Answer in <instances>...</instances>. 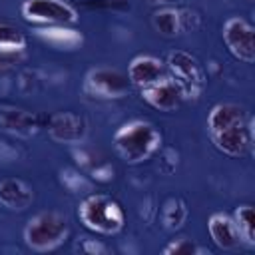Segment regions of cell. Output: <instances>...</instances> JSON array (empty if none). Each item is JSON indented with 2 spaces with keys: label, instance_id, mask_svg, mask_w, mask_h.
Wrapping results in <instances>:
<instances>
[{
  "label": "cell",
  "instance_id": "18",
  "mask_svg": "<svg viewBox=\"0 0 255 255\" xmlns=\"http://www.w3.org/2000/svg\"><path fill=\"white\" fill-rule=\"evenodd\" d=\"M233 221L243 237V243L253 245L255 243V215L251 205H239L233 213Z\"/></svg>",
  "mask_w": 255,
  "mask_h": 255
},
{
  "label": "cell",
  "instance_id": "3",
  "mask_svg": "<svg viewBox=\"0 0 255 255\" xmlns=\"http://www.w3.org/2000/svg\"><path fill=\"white\" fill-rule=\"evenodd\" d=\"M70 235L68 217L60 211H40L24 227V243L38 253L58 249Z\"/></svg>",
  "mask_w": 255,
  "mask_h": 255
},
{
  "label": "cell",
  "instance_id": "2",
  "mask_svg": "<svg viewBox=\"0 0 255 255\" xmlns=\"http://www.w3.org/2000/svg\"><path fill=\"white\" fill-rule=\"evenodd\" d=\"M78 217L88 229L100 235H116L126 225V213L122 205L102 193H92L82 199L78 207Z\"/></svg>",
  "mask_w": 255,
  "mask_h": 255
},
{
  "label": "cell",
  "instance_id": "24",
  "mask_svg": "<svg viewBox=\"0 0 255 255\" xmlns=\"http://www.w3.org/2000/svg\"><path fill=\"white\" fill-rule=\"evenodd\" d=\"M149 4H171V2H177V0H147Z\"/></svg>",
  "mask_w": 255,
  "mask_h": 255
},
{
  "label": "cell",
  "instance_id": "4",
  "mask_svg": "<svg viewBox=\"0 0 255 255\" xmlns=\"http://www.w3.org/2000/svg\"><path fill=\"white\" fill-rule=\"evenodd\" d=\"M167 76L179 86L183 100H197L203 92L205 86V74L199 66V62L183 52V50H173L167 56Z\"/></svg>",
  "mask_w": 255,
  "mask_h": 255
},
{
  "label": "cell",
  "instance_id": "11",
  "mask_svg": "<svg viewBox=\"0 0 255 255\" xmlns=\"http://www.w3.org/2000/svg\"><path fill=\"white\" fill-rule=\"evenodd\" d=\"M42 128V116L14 108V106H0V129L14 133V135H32Z\"/></svg>",
  "mask_w": 255,
  "mask_h": 255
},
{
  "label": "cell",
  "instance_id": "23",
  "mask_svg": "<svg viewBox=\"0 0 255 255\" xmlns=\"http://www.w3.org/2000/svg\"><path fill=\"white\" fill-rule=\"evenodd\" d=\"M76 249H80V251H84V253H106V251H108L106 245H102V243H98V241H94V239H84L82 243L76 245Z\"/></svg>",
  "mask_w": 255,
  "mask_h": 255
},
{
  "label": "cell",
  "instance_id": "10",
  "mask_svg": "<svg viewBox=\"0 0 255 255\" xmlns=\"http://www.w3.org/2000/svg\"><path fill=\"white\" fill-rule=\"evenodd\" d=\"M165 76H167L165 64L159 58L149 56V54L135 56L128 66V80H129L131 86H135L139 90L163 80Z\"/></svg>",
  "mask_w": 255,
  "mask_h": 255
},
{
  "label": "cell",
  "instance_id": "9",
  "mask_svg": "<svg viewBox=\"0 0 255 255\" xmlns=\"http://www.w3.org/2000/svg\"><path fill=\"white\" fill-rule=\"evenodd\" d=\"M211 139L219 151L231 157H241L251 151L253 145V128L251 118H247L241 124H235L227 129H221L217 133H211Z\"/></svg>",
  "mask_w": 255,
  "mask_h": 255
},
{
  "label": "cell",
  "instance_id": "1",
  "mask_svg": "<svg viewBox=\"0 0 255 255\" xmlns=\"http://www.w3.org/2000/svg\"><path fill=\"white\" fill-rule=\"evenodd\" d=\"M161 143V133L143 120L124 124L114 133V145L118 155L128 163H141L149 159Z\"/></svg>",
  "mask_w": 255,
  "mask_h": 255
},
{
  "label": "cell",
  "instance_id": "20",
  "mask_svg": "<svg viewBox=\"0 0 255 255\" xmlns=\"http://www.w3.org/2000/svg\"><path fill=\"white\" fill-rule=\"evenodd\" d=\"M0 48H16L24 50L26 48V36L18 26L0 22Z\"/></svg>",
  "mask_w": 255,
  "mask_h": 255
},
{
  "label": "cell",
  "instance_id": "16",
  "mask_svg": "<svg viewBox=\"0 0 255 255\" xmlns=\"http://www.w3.org/2000/svg\"><path fill=\"white\" fill-rule=\"evenodd\" d=\"M151 24H153V28H155L161 36H165V38H173V36L179 34V30H181L179 12L173 10V8H161V10L153 12Z\"/></svg>",
  "mask_w": 255,
  "mask_h": 255
},
{
  "label": "cell",
  "instance_id": "12",
  "mask_svg": "<svg viewBox=\"0 0 255 255\" xmlns=\"http://www.w3.org/2000/svg\"><path fill=\"white\" fill-rule=\"evenodd\" d=\"M141 96H143V100L151 108L161 110V112H173L183 102V94H181L179 86L169 76H165L163 80H159V82L143 88L141 90Z\"/></svg>",
  "mask_w": 255,
  "mask_h": 255
},
{
  "label": "cell",
  "instance_id": "19",
  "mask_svg": "<svg viewBox=\"0 0 255 255\" xmlns=\"http://www.w3.org/2000/svg\"><path fill=\"white\" fill-rule=\"evenodd\" d=\"M187 219V207L181 199H169L165 205H163V213H161V221H163V227L169 229V231H175L179 229Z\"/></svg>",
  "mask_w": 255,
  "mask_h": 255
},
{
  "label": "cell",
  "instance_id": "14",
  "mask_svg": "<svg viewBox=\"0 0 255 255\" xmlns=\"http://www.w3.org/2000/svg\"><path fill=\"white\" fill-rule=\"evenodd\" d=\"M34 191L32 187L18 179V177H6L0 181V205L10 211H24L32 205Z\"/></svg>",
  "mask_w": 255,
  "mask_h": 255
},
{
  "label": "cell",
  "instance_id": "21",
  "mask_svg": "<svg viewBox=\"0 0 255 255\" xmlns=\"http://www.w3.org/2000/svg\"><path fill=\"white\" fill-rule=\"evenodd\" d=\"M165 255H195L201 253V247L191 239H175L163 247Z\"/></svg>",
  "mask_w": 255,
  "mask_h": 255
},
{
  "label": "cell",
  "instance_id": "13",
  "mask_svg": "<svg viewBox=\"0 0 255 255\" xmlns=\"http://www.w3.org/2000/svg\"><path fill=\"white\" fill-rule=\"evenodd\" d=\"M207 231H209L211 241L223 251H233L243 245V237L233 217L227 213H213L207 219Z\"/></svg>",
  "mask_w": 255,
  "mask_h": 255
},
{
  "label": "cell",
  "instance_id": "22",
  "mask_svg": "<svg viewBox=\"0 0 255 255\" xmlns=\"http://www.w3.org/2000/svg\"><path fill=\"white\" fill-rule=\"evenodd\" d=\"M24 50H16V48H0V72H6L10 68H14L16 64H20L24 60Z\"/></svg>",
  "mask_w": 255,
  "mask_h": 255
},
{
  "label": "cell",
  "instance_id": "5",
  "mask_svg": "<svg viewBox=\"0 0 255 255\" xmlns=\"http://www.w3.org/2000/svg\"><path fill=\"white\" fill-rule=\"evenodd\" d=\"M24 20L38 26H68L78 22V12L64 0H24L20 6Z\"/></svg>",
  "mask_w": 255,
  "mask_h": 255
},
{
  "label": "cell",
  "instance_id": "15",
  "mask_svg": "<svg viewBox=\"0 0 255 255\" xmlns=\"http://www.w3.org/2000/svg\"><path fill=\"white\" fill-rule=\"evenodd\" d=\"M247 118L249 116L243 106L225 102V104H217L211 108V112L207 116V128H209V133H217L221 129H227L235 124L245 122Z\"/></svg>",
  "mask_w": 255,
  "mask_h": 255
},
{
  "label": "cell",
  "instance_id": "17",
  "mask_svg": "<svg viewBox=\"0 0 255 255\" xmlns=\"http://www.w3.org/2000/svg\"><path fill=\"white\" fill-rule=\"evenodd\" d=\"M42 38H46L48 42L56 44V46H66V48H74L78 44H82V34H78L76 30L70 28H60V26H48L38 30Z\"/></svg>",
  "mask_w": 255,
  "mask_h": 255
},
{
  "label": "cell",
  "instance_id": "8",
  "mask_svg": "<svg viewBox=\"0 0 255 255\" xmlns=\"http://www.w3.org/2000/svg\"><path fill=\"white\" fill-rule=\"evenodd\" d=\"M48 135L60 143H82L88 135V122L84 116L74 112H58L46 122Z\"/></svg>",
  "mask_w": 255,
  "mask_h": 255
},
{
  "label": "cell",
  "instance_id": "6",
  "mask_svg": "<svg viewBox=\"0 0 255 255\" xmlns=\"http://www.w3.org/2000/svg\"><path fill=\"white\" fill-rule=\"evenodd\" d=\"M129 86L131 84L128 80V74L116 68H94L86 74L84 80V92L100 100L124 98L129 92Z\"/></svg>",
  "mask_w": 255,
  "mask_h": 255
},
{
  "label": "cell",
  "instance_id": "7",
  "mask_svg": "<svg viewBox=\"0 0 255 255\" xmlns=\"http://www.w3.org/2000/svg\"><path fill=\"white\" fill-rule=\"evenodd\" d=\"M223 42H225L227 50L237 60H241L245 64L255 62V30L247 20H243L239 16L225 20Z\"/></svg>",
  "mask_w": 255,
  "mask_h": 255
}]
</instances>
